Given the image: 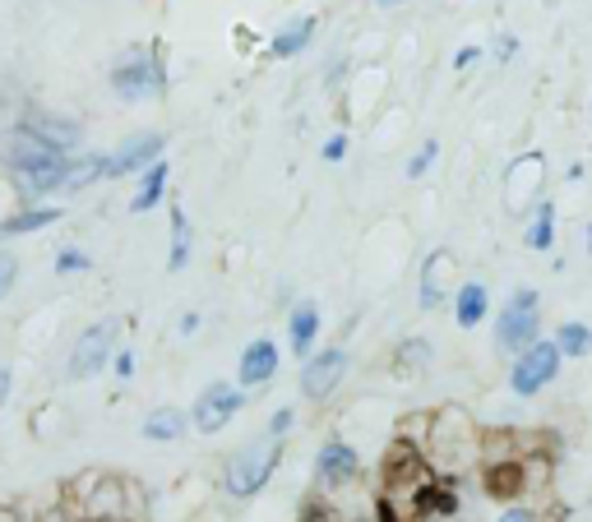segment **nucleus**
<instances>
[{
    "label": "nucleus",
    "mask_w": 592,
    "mask_h": 522,
    "mask_svg": "<svg viewBox=\"0 0 592 522\" xmlns=\"http://www.w3.org/2000/svg\"><path fill=\"white\" fill-rule=\"evenodd\" d=\"M116 328H120V324L103 319V324H88V328L75 337V352H70V361H66V375H70V380H93V375L103 371V365L111 361V352H116Z\"/></svg>",
    "instance_id": "9"
},
{
    "label": "nucleus",
    "mask_w": 592,
    "mask_h": 522,
    "mask_svg": "<svg viewBox=\"0 0 592 522\" xmlns=\"http://www.w3.org/2000/svg\"><path fill=\"white\" fill-rule=\"evenodd\" d=\"M449 305H454V324H458L463 333H473V328H482L486 315H491V292H486V283H463V287H454Z\"/></svg>",
    "instance_id": "17"
},
{
    "label": "nucleus",
    "mask_w": 592,
    "mask_h": 522,
    "mask_svg": "<svg viewBox=\"0 0 592 522\" xmlns=\"http://www.w3.org/2000/svg\"><path fill=\"white\" fill-rule=\"evenodd\" d=\"M111 93L120 102H158L167 93V60L158 47H135L111 66Z\"/></svg>",
    "instance_id": "4"
},
{
    "label": "nucleus",
    "mask_w": 592,
    "mask_h": 522,
    "mask_svg": "<svg viewBox=\"0 0 592 522\" xmlns=\"http://www.w3.org/2000/svg\"><path fill=\"white\" fill-rule=\"evenodd\" d=\"M518 56V38L514 33H501L495 38V60H514Z\"/></svg>",
    "instance_id": "35"
},
{
    "label": "nucleus",
    "mask_w": 592,
    "mask_h": 522,
    "mask_svg": "<svg viewBox=\"0 0 592 522\" xmlns=\"http://www.w3.org/2000/svg\"><path fill=\"white\" fill-rule=\"evenodd\" d=\"M19 130H28L38 144H47V148H56V152H75V148L84 144V126H79V120L51 116V111H28V116L19 120Z\"/></svg>",
    "instance_id": "15"
},
{
    "label": "nucleus",
    "mask_w": 592,
    "mask_h": 522,
    "mask_svg": "<svg viewBox=\"0 0 592 522\" xmlns=\"http://www.w3.org/2000/svg\"><path fill=\"white\" fill-rule=\"evenodd\" d=\"M278 365H283V352H278L273 337H255V343H245V352H241V361H236V388L251 393V388L273 384Z\"/></svg>",
    "instance_id": "14"
},
{
    "label": "nucleus",
    "mask_w": 592,
    "mask_h": 522,
    "mask_svg": "<svg viewBox=\"0 0 592 522\" xmlns=\"http://www.w3.org/2000/svg\"><path fill=\"white\" fill-rule=\"evenodd\" d=\"M342 380H348V352H342V347L310 352L301 361V397H310V403H324V397H333Z\"/></svg>",
    "instance_id": "10"
},
{
    "label": "nucleus",
    "mask_w": 592,
    "mask_h": 522,
    "mask_svg": "<svg viewBox=\"0 0 592 522\" xmlns=\"http://www.w3.org/2000/svg\"><path fill=\"white\" fill-rule=\"evenodd\" d=\"M435 158H440V144H435V139H426V144L417 148V158L408 162V180H421V176L435 167Z\"/></svg>",
    "instance_id": "28"
},
{
    "label": "nucleus",
    "mask_w": 592,
    "mask_h": 522,
    "mask_svg": "<svg viewBox=\"0 0 592 522\" xmlns=\"http://www.w3.org/2000/svg\"><path fill=\"white\" fill-rule=\"evenodd\" d=\"M0 522H28V518H23L14 504H0Z\"/></svg>",
    "instance_id": "37"
},
{
    "label": "nucleus",
    "mask_w": 592,
    "mask_h": 522,
    "mask_svg": "<svg viewBox=\"0 0 592 522\" xmlns=\"http://www.w3.org/2000/svg\"><path fill=\"white\" fill-rule=\"evenodd\" d=\"M320 158H324V162H342V158H348V135H342V130L329 135L324 148H320Z\"/></svg>",
    "instance_id": "32"
},
{
    "label": "nucleus",
    "mask_w": 592,
    "mask_h": 522,
    "mask_svg": "<svg viewBox=\"0 0 592 522\" xmlns=\"http://www.w3.org/2000/svg\"><path fill=\"white\" fill-rule=\"evenodd\" d=\"M14 283H19V259L10 250H0V301L14 292Z\"/></svg>",
    "instance_id": "30"
},
{
    "label": "nucleus",
    "mask_w": 592,
    "mask_h": 522,
    "mask_svg": "<svg viewBox=\"0 0 592 522\" xmlns=\"http://www.w3.org/2000/svg\"><path fill=\"white\" fill-rule=\"evenodd\" d=\"M163 148H167V139L158 130H144V135L120 144L116 152H107V176H139L144 167H153L163 158Z\"/></svg>",
    "instance_id": "16"
},
{
    "label": "nucleus",
    "mask_w": 592,
    "mask_h": 522,
    "mask_svg": "<svg viewBox=\"0 0 592 522\" xmlns=\"http://www.w3.org/2000/svg\"><path fill=\"white\" fill-rule=\"evenodd\" d=\"M167 186H172V167H167V158H158L153 167L139 171V186L130 195V213H153L167 199Z\"/></svg>",
    "instance_id": "20"
},
{
    "label": "nucleus",
    "mask_w": 592,
    "mask_h": 522,
    "mask_svg": "<svg viewBox=\"0 0 592 522\" xmlns=\"http://www.w3.org/2000/svg\"><path fill=\"white\" fill-rule=\"evenodd\" d=\"M454 278H458V259L454 250H430L426 264H421V278H417V301L421 311H440V305L454 296Z\"/></svg>",
    "instance_id": "12"
},
{
    "label": "nucleus",
    "mask_w": 592,
    "mask_h": 522,
    "mask_svg": "<svg viewBox=\"0 0 592 522\" xmlns=\"http://www.w3.org/2000/svg\"><path fill=\"white\" fill-rule=\"evenodd\" d=\"M245 407V393L227 380H217L208 384L200 397H195V407H191V430H200V435H217V430H227L236 421V412Z\"/></svg>",
    "instance_id": "8"
},
{
    "label": "nucleus",
    "mask_w": 592,
    "mask_h": 522,
    "mask_svg": "<svg viewBox=\"0 0 592 522\" xmlns=\"http://www.w3.org/2000/svg\"><path fill=\"white\" fill-rule=\"evenodd\" d=\"M560 375V352L551 337H537L533 347H523L509 365V393L518 397H537L542 388H551V380Z\"/></svg>",
    "instance_id": "7"
},
{
    "label": "nucleus",
    "mask_w": 592,
    "mask_h": 522,
    "mask_svg": "<svg viewBox=\"0 0 592 522\" xmlns=\"http://www.w3.org/2000/svg\"><path fill=\"white\" fill-rule=\"evenodd\" d=\"M278 463H283V440H255L227 457L223 467V490L232 500H255L260 490L273 481Z\"/></svg>",
    "instance_id": "5"
},
{
    "label": "nucleus",
    "mask_w": 592,
    "mask_h": 522,
    "mask_svg": "<svg viewBox=\"0 0 592 522\" xmlns=\"http://www.w3.org/2000/svg\"><path fill=\"white\" fill-rule=\"evenodd\" d=\"M51 223H60L56 204H23L19 213H10V218L0 223V236H28V232H42Z\"/></svg>",
    "instance_id": "22"
},
{
    "label": "nucleus",
    "mask_w": 592,
    "mask_h": 522,
    "mask_svg": "<svg viewBox=\"0 0 592 522\" xmlns=\"http://www.w3.org/2000/svg\"><path fill=\"white\" fill-rule=\"evenodd\" d=\"M316 28H320L316 14H297V19H288V23L269 38V56H273V60H292V56H301V51L310 47V38H316Z\"/></svg>",
    "instance_id": "19"
},
{
    "label": "nucleus",
    "mask_w": 592,
    "mask_h": 522,
    "mask_svg": "<svg viewBox=\"0 0 592 522\" xmlns=\"http://www.w3.org/2000/svg\"><path fill=\"white\" fill-rule=\"evenodd\" d=\"M501 522H537V513L527 509V504H509V509L501 513Z\"/></svg>",
    "instance_id": "36"
},
{
    "label": "nucleus",
    "mask_w": 592,
    "mask_h": 522,
    "mask_svg": "<svg viewBox=\"0 0 592 522\" xmlns=\"http://www.w3.org/2000/svg\"><path fill=\"white\" fill-rule=\"evenodd\" d=\"M555 352H560V361H579V356H588L592 352V328L588 324H579V319H565L555 328Z\"/></svg>",
    "instance_id": "25"
},
{
    "label": "nucleus",
    "mask_w": 592,
    "mask_h": 522,
    "mask_svg": "<svg viewBox=\"0 0 592 522\" xmlns=\"http://www.w3.org/2000/svg\"><path fill=\"white\" fill-rule=\"evenodd\" d=\"M75 522H103V518H75Z\"/></svg>",
    "instance_id": "40"
},
{
    "label": "nucleus",
    "mask_w": 592,
    "mask_h": 522,
    "mask_svg": "<svg viewBox=\"0 0 592 522\" xmlns=\"http://www.w3.org/2000/svg\"><path fill=\"white\" fill-rule=\"evenodd\" d=\"M103 176H107V152H75L60 195H79V190H88L93 180H103Z\"/></svg>",
    "instance_id": "23"
},
{
    "label": "nucleus",
    "mask_w": 592,
    "mask_h": 522,
    "mask_svg": "<svg viewBox=\"0 0 592 522\" xmlns=\"http://www.w3.org/2000/svg\"><path fill=\"white\" fill-rule=\"evenodd\" d=\"M70 509L75 518H103V522H130L135 513V481L111 472H84L70 481Z\"/></svg>",
    "instance_id": "3"
},
{
    "label": "nucleus",
    "mask_w": 592,
    "mask_h": 522,
    "mask_svg": "<svg viewBox=\"0 0 592 522\" xmlns=\"http://www.w3.org/2000/svg\"><path fill=\"white\" fill-rule=\"evenodd\" d=\"M320 343V305L316 301H301L297 311L288 315V347L297 361H305Z\"/></svg>",
    "instance_id": "18"
},
{
    "label": "nucleus",
    "mask_w": 592,
    "mask_h": 522,
    "mask_svg": "<svg viewBox=\"0 0 592 522\" xmlns=\"http://www.w3.org/2000/svg\"><path fill=\"white\" fill-rule=\"evenodd\" d=\"M185 430H191V412H181V407H158L144 416V440L153 444H176Z\"/></svg>",
    "instance_id": "21"
},
{
    "label": "nucleus",
    "mask_w": 592,
    "mask_h": 522,
    "mask_svg": "<svg viewBox=\"0 0 592 522\" xmlns=\"http://www.w3.org/2000/svg\"><path fill=\"white\" fill-rule=\"evenodd\" d=\"M88 268H93V259H88V250H79V245H66V250L56 255L60 278H75V273H88Z\"/></svg>",
    "instance_id": "27"
},
{
    "label": "nucleus",
    "mask_w": 592,
    "mask_h": 522,
    "mask_svg": "<svg viewBox=\"0 0 592 522\" xmlns=\"http://www.w3.org/2000/svg\"><path fill=\"white\" fill-rule=\"evenodd\" d=\"M482 56H486V47H463V51L454 56V70H458V75H463V70H473Z\"/></svg>",
    "instance_id": "34"
},
{
    "label": "nucleus",
    "mask_w": 592,
    "mask_h": 522,
    "mask_svg": "<svg viewBox=\"0 0 592 522\" xmlns=\"http://www.w3.org/2000/svg\"><path fill=\"white\" fill-rule=\"evenodd\" d=\"M376 6H385V10H398V6H408V0H376Z\"/></svg>",
    "instance_id": "39"
},
{
    "label": "nucleus",
    "mask_w": 592,
    "mask_h": 522,
    "mask_svg": "<svg viewBox=\"0 0 592 522\" xmlns=\"http://www.w3.org/2000/svg\"><path fill=\"white\" fill-rule=\"evenodd\" d=\"M292 425H297V412H292V407H278V412L269 416V430H264V440H283Z\"/></svg>",
    "instance_id": "31"
},
{
    "label": "nucleus",
    "mask_w": 592,
    "mask_h": 522,
    "mask_svg": "<svg viewBox=\"0 0 592 522\" xmlns=\"http://www.w3.org/2000/svg\"><path fill=\"white\" fill-rule=\"evenodd\" d=\"M6 397H10V371L0 365V407H6Z\"/></svg>",
    "instance_id": "38"
},
{
    "label": "nucleus",
    "mask_w": 592,
    "mask_h": 522,
    "mask_svg": "<svg viewBox=\"0 0 592 522\" xmlns=\"http://www.w3.org/2000/svg\"><path fill=\"white\" fill-rule=\"evenodd\" d=\"M588 250H592V227H588Z\"/></svg>",
    "instance_id": "41"
},
{
    "label": "nucleus",
    "mask_w": 592,
    "mask_h": 522,
    "mask_svg": "<svg viewBox=\"0 0 592 522\" xmlns=\"http://www.w3.org/2000/svg\"><path fill=\"white\" fill-rule=\"evenodd\" d=\"M482 435L486 430L467 416L463 407H435L430 412V425H426V463L435 467V476L445 481H458L467 467H482Z\"/></svg>",
    "instance_id": "1"
},
{
    "label": "nucleus",
    "mask_w": 592,
    "mask_h": 522,
    "mask_svg": "<svg viewBox=\"0 0 592 522\" xmlns=\"http://www.w3.org/2000/svg\"><path fill=\"white\" fill-rule=\"evenodd\" d=\"M70 158L75 152H56L47 144H38L28 130L14 126V135L6 139V171L14 180V190L38 204L47 195H60V186H66V171H70Z\"/></svg>",
    "instance_id": "2"
},
{
    "label": "nucleus",
    "mask_w": 592,
    "mask_h": 522,
    "mask_svg": "<svg viewBox=\"0 0 592 522\" xmlns=\"http://www.w3.org/2000/svg\"><path fill=\"white\" fill-rule=\"evenodd\" d=\"M111 371H116V380H135V352L130 347L111 352Z\"/></svg>",
    "instance_id": "33"
},
{
    "label": "nucleus",
    "mask_w": 592,
    "mask_h": 522,
    "mask_svg": "<svg viewBox=\"0 0 592 522\" xmlns=\"http://www.w3.org/2000/svg\"><path fill=\"white\" fill-rule=\"evenodd\" d=\"M523 245H527V250H537V255H546L555 245V204L551 199L533 204V218H527V227H523Z\"/></svg>",
    "instance_id": "24"
},
{
    "label": "nucleus",
    "mask_w": 592,
    "mask_h": 522,
    "mask_svg": "<svg viewBox=\"0 0 592 522\" xmlns=\"http://www.w3.org/2000/svg\"><path fill=\"white\" fill-rule=\"evenodd\" d=\"M398 365H413V375H421L430 365V347L426 343H402L398 347Z\"/></svg>",
    "instance_id": "29"
},
{
    "label": "nucleus",
    "mask_w": 592,
    "mask_h": 522,
    "mask_svg": "<svg viewBox=\"0 0 592 522\" xmlns=\"http://www.w3.org/2000/svg\"><path fill=\"white\" fill-rule=\"evenodd\" d=\"M361 476V453L348 444V440H329L320 453H316V485L320 490H342Z\"/></svg>",
    "instance_id": "13"
},
{
    "label": "nucleus",
    "mask_w": 592,
    "mask_h": 522,
    "mask_svg": "<svg viewBox=\"0 0 592 522\" xmlns=\"http://www.w3.org/2000/svg\"><path fill=\"white\" fill-rule=\"evenodd\" d=\"M542 337V292L537 287H518L509 301L501 319H495V347L518 356L523 347H533Z\"/></svg>",
    "instance_id": "6"
},
{
    "label": "nucleus",
    "mask_w": 592,
    "mask_h": 522,
    "mask_svg": "<svg viewBox=\"0 0 592 522\" xmlns=\"http://www.w3.org/2000/svg\"><path fill=\"white\" fill-rule=\"evenodd\" d=\"M191 264V223H185V208L172 204V255H167V268L181 273Z\"/></svg>",
    "instance_id": "26"
},
{
    "label": "nucleus",
    "mask_w": 592,
    "mask_h": 522,
    "mask_svg": "<svg viewBox=\"0 0 592 522\" xmlns=\"http://www.w3.org/2000/svg\"><path fill=\"white\" fill-rule=\"evenodd\" d=\"M542 180H546V158H542V152H523L518 162H509V171H505V208L509 213H527L542 199Z\"/></svg>",
    "instance_id": "11"
}]
</instances>
